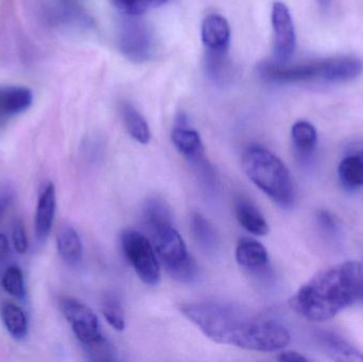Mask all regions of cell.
Wrapping results in <instances>:
<instances>
[{
  "label": "cell",
  "instance_id": "obj_1",
  "mask_svg": "<svg viewBox=\"0 0 363 362\" xmlns=\"http://www.w3.org/2000/svg\"><path fill=\"white\" fill-rule=\"evenodd\" d=\"M181 312L207 338L220 344L274 352L287 346L291 338L287 329L277 321L258 318L230 304H184Z\"/></svg>",
  "mask_w": 363,
  "mask_h": 362
},
{
  "label": "cell",
  "instance_id": "obj_2",
  "mask_svg": "<svg viewBox=\"0 0 363 362\" xmlns=\"http://www.w3.org/2000/svg\"><path fill=\"white\" fill-rule=\"evenodd\" d=\"M363 297V268L345 261L318 272L290 299L292 310L315 322L330 320Z\"/></svg>",
  "mask_w": 363,
  "mask_h": 362
},
{
  "label": "cell",
  "instance_id": "obj_3",
  "mask_svg": "<svg viewBox=\"0 0 363 362\" xmlns=\"http://www.w3.org/2000/svg\"><path fill=\"white\" fill-rule=\"evenodd\" d=\"M242 167L247 178L273 202L281 208H290L294 204V179L287 166L274 153L252 145L243 152Z\"/></svg>",
  "mask_w": 363,
  "mask_h": 362
},
{
  "label": "cell",
  "instance_id": "obj_4",
  "mask_svg": "<svg viewBox=\"0 0 363 362\" xmlns=\"http://www.w3.org/2000/svg\"><path fill=\"white\" fill-rule=\"evenodd\" d=\"M362 70V62L352 57H332L292 66L277 63H262L259 66L260 76L277 83L347 82L357 78Z\"/></svg>",
  "mask_w": 363,
  "mask_h": 362
},
{
  "label": "cell",
  "instance_id": "obj_5",
  "mask_svg": "<svg viewBox=\"0 0 363 362\" xmlns=\"http://www.w3.org/2000/svg\"><path fill=\"white\" fill-rule=\"evenodd\" d=\"M159 261L172 278L181 283H191L198 274L196 261L188 252L174 223H165L150 230Z\"/></svg>",
  "mask_w": 363,
  "mask_h": 362
},
{
  "label": "cell",
  "instance_id": "obj_6",
  "mask_svg": "<svg viewBox=\"0 0 363 362\" xmlns=\"http://www.w3.org/2000/svg\"><path fill=\"white\" fill-rule=\"evenodd\" d=\"M172 140L179 153L192 166L203 185L208 189L213 188L217 184L215 170L205 154L200 134L188 125L185 115L177 117Z\"/></svg>",
  "mask_w": 363,
  "mask_h": 362
},
{
  "label": "cell",
  "instance_id": "obj_7",
  "mask_svg": "<svg viewBox=\"0 0 363 362\" xmlns=\"http://www.w3.org/2000/svg\"><path fill=\"white\" fill-rule=\"evenodd\" d=\"M121 248L138 278L149 286H157L161 281V266L150 240L140 232L127 230L121 235Z\"/></svg>",
  "mask_w": 363,
  "mask_h": 362
},
{
  "label": "cell",
  "instance_id": "obj_8",
  "mask_svg": "<svg viewBox=\"0 0 363 362\" xmlns=\"http://www.w3.org/2000/svg\"><path fill=\"white\" fill-rule=\"evenodd\" d=\"M119 23L117 43L119 50L130 61L142 62L151 59L155 50V36L148 23L138 16H129Z\"/></svg>",
  "mask_w": 363,
  "mask_h": 362
},
{
  "label": "cell",
  "instance_id": "obj_9",
  "mask_svg": "<svg viewBox=\"0 0 363 362\" xmlns=\"http://www.w3.org/2000/svg\"><path fill=\"white\" fill-rule=\"evenodd\" d=\"M59 307L83 348L106 339L97 316L89 306L72 298H62Z\"/></svg>",
  "mask_w": 363,
  "mask_h": 362
},
{
  "label": "cell",
  "instance_id": "obj_10",
  "mask_svg": "<svg viewBox=\"0 0 363 362\" xmlns=\"http://www.w3.org/2000/svg\"><path fill=\"white\" fill-rule=\"evenodd\" d=\"M274 57L277 64H287L296 50V35L291 13L285 4L277 1L272 8Z\"/></svg>",
  "mask_w": 363,
  "mask_h": 362
},
{
  "label": "cell",
  "instance_id": "obj_11",
  "mask_svg": "<svg viewBox=\"0 0 363 362\" xmlns=\"http://www.w3.org/2000/svg\"><path fill=\"white\" fill-rule=\"evenodd\" d=\"M201 38L206 52L228 53L230 43V23L222 15H207L201 27Z\"/></svg>",
  "mask_w": 363,
  "mask_h": 362
},
{
  "label": "cell",
  "instance_id": "obj_12",
  "mask_svg": "<svg viewBox=\"0 0 363 362\" xmlns=\"http://www.w3.org/2000/svg\"><path fill=\"white\" fill-rule=\"evenodd\" d=\"M57 193L52 183H47L40 191L35 212V234L40 242L48 238L55 222Z\"/></svg>",
  "mask_w": 363,
  "mask_h": 362
},
{
  "label": "cell",
  "instance_id": "obj_13",
  "mask_svg": "<svg viewBox=\"0 0 363 362\" xmlns=\"http://www.w3.org/2000/svg\"><path fill=\"white\" fill-rule=\"evenodd\" d=\"M33 103V94L27 87L0 86V123L29 110Z\"/></svg>",
  "mask_w": 363,
  "mask_h": 362
},
{
  "label": "cell",
  "instance_id": "obj_14",
  "mask_svg": "<svg viewBox=\"0 0 363 362\" xmlns=\"http://www.w3.org/2000/svg\"><path fill=\"white\" fill-rule=\"evenodd\" d=\"M236 261L247 271H262L269 264L268 251L253 238H241L236 247Z\"/></svg>",
  "mask_w": 363,
  "mask_h": 362
},
{
  "label": "cell",
  "instance_id": "obj_15",
  "mask_svg": "<svg viewBox=\"0 0 363 362\" xmlns=\"http://www.w3.org/2000/svg\"><path fill=\"white\" fill-rule=\"evenodd\" d=\"M235 214L241 227L252 235L264 236L269 233V225L259 208L245 198H237Z\"/></svg>",
  "mask_w": 363,
  "mask_h": 362
},
{
  "label": "cell",
  "instance_id": "obj_16",
  "mask_svg": "<svg viewBox=\"0 0 363 362\" xmlns=\"http://www.w3.org/2000/svg\"><path fill=\"white\" fill-rule=\"evenodd\" d=\"M119 111L123 125L130 136L140 144H149L151 140L150 128L144 116L136 110L135 106L130 102L123 101Z\"/></svg>",
  "mask_w": 363,
  "mask_h": 362
},
{
  "label": "cell",
  "instance_id": "obj_17",
  "mask_svg": "<svg viewBox=\"0 0 363 362\" xmlns=\"http://www.w3.org/2000/svg\"><path fill=\"white\" fill-rule=\"evenodd\" d=\"M57 249L61 259L69 265H76L82 259V240L70 225H63L57 232Z\"/></svg>",
  "mask_w": 363,
  "mask_h": 362
},
{
  "label": "cell",
  "instance_id": "obj_18",
  "mask_svg": "<svg viewBox=\"0 0 363 362\" xmlns=\"http://www.w3.org/2000/svg\"><path fill=\"white\" fill-rule=\"evenodd\" d=\"M49 17L50 21L57 26L86 28L91 25V18L82 9L66 2L55 4L52 9H50Z\"/></svg>",
  "mask_w": 363,
  "mask_h": 362
},
{
  "label": "cell",
  "instance_id": "obj_19",
  "mask_svg": "<svg viewBox=\"0 0 363 362\" xmlns=\"http://www.w3.org/2000/svg\"><path fill=\"white\" fill-rule=\"evenodd\" d=\"M341 183L349 189L363 186V151L349 155L341 161L338 168Z\"/></svg>",
  "mask_w": 363,
  "mask_h": 362
},
{
  "label": "cell",
  "instance_id": "obj_20",
  "mask_svg": "<svg viewBox=\"0 0 363 362\" xmlns=\"http://www.w3.org/2000/svg\"><path fill=\"white\" fill-rule=\"evenodd\" d=\"M322 344L337 361L363 362V354L347 340L334 333H322Z\"/></svg>",
  "mask_w": 363,
  "mask_h": 362
},
{
  "label": "cell",
  "instance_id": "obj_21",
  "mask_svg": "<svg viewBox=\"0 0 363 362\" xmlns=\"http://www.w3.org/2000/svg\"><path fill=\"white\" fill-rule=\"evenodd\" d=\"M0 318L6 331L14 339L21 340L27 336V317L19 306L11 303L4 304L0 308Z\"/></svg>",
  "mask_w": 363,
  "mask_h": 362
},
{
  "label": "cell",
  "instance_id": "obj_22",
  "mask_svg": "<svg viewBox=\"0 0 363 362\" xmlns=\"http://www.w3.org/2000/svg\"><path fill=\"white\" fill-rule=\"evenodd\" d=\"M190 229L194 239L205 251H213L219 244L217 232L213 225L199 213H194L190 218Z\"/></svg>",
  "mask_w": 363,
  "mask_h": 362
},
{
  "label": "cell",
  "instance_id": "obj_23",
  "mask_svg": "<svg viewBox=\"0 0 363 362\" xmlns=\"http://www.w3.org/2000/svg\"><path fill=\"white\" fill-rule=\"evenodd\" d=\"M294 148L303 157L311 155L318 144V133L313 125L306 120L294 123L291 129Z\"/></svg>",
  "mask_w": 363,
  "mask_h": 362
},
{
  "label": "cell",
  "instance_id": "obj_24",
  "mask_svg": "<svg viewBox=\"0 0 363 362\" xmlns=\"http://www.w3.org/2000/svg\"><path fill=\"white\" fill-rule=\"evenodd\" d=\"M143 216L149 231L159 225L172 222L169 206L159 198H150L147 200L143 208Z\"/></svg>",
  "mask_w": 363,
  "mask_h": 362
},
{
  "label": "cell",
  "instance_id": "obj_25",
  "mask_svg": "<svg viewBox=\"0 0 363 362\" xmlns=\"http://www.w3.org/2000/svg\"><path fill=\"white\" fill-rule=\"evenodd\" d=\"M102 314L106 322L115 331L123 332L125 329V312L118 295L108 293L102 300Z\"/></svg>",
  "mask_w": 363,
  "mask_h": 362
},
{
  "label": "cell",
  "instance_id": "obj_26",
  "mask_svg": "<svg viewBox=\"0 0 363 362\" xmlns=\"http://www.w3.org/2000/svg\"><path fill=\"white\" fill-rule=\"evenodd\" d=\"M110 1L123 14L140 16L152 9L163 6L168 0H110Z\"/></svg>",
  "mask_w": 363,
  "mask_h": 362
},
{
  "label": "cell",
  "instance_id": "obj_27",
  "mask_svg": "<svg viewBox=\"0 0 363 362\" xmlns=\"http://www.w3.org/2000/svg\"><path fill=\"white\" fill-rule=\"evenodd\" d=\"M2 287L9 295L23 298L25 295V282L23 271L16 266H11L4 272L1 280Z\"/></svg>",
  "mask_w": 363,
  "mask_h": 362
},
{
  "label": "cell",
  "instance_id": "obj_28",
  "mask_svg": "<svg viewBox=\"0 0 363 362\" xmlns=\"http://www.w3.org/2000/svg\"><path fill=\"white\" fill-rule=\"evenodd\" d=\"M83 349L89 356V361L102 362L116 361V352L106 338L98 344Z\"/></svg>",
  "mask_w": 363,
  "mask_h": 362
},
{
  "label": "cell",
  "instance_id": "obj_29",
  "mask_svg": "<svg viewBox=\"0 0 363 362\" xmlns=\"http://www.w3.org/2000/svg\"><path fill=\"white\" fill-rule=\"evenodd\" d=\"M13 246L18 254H25L28 251V238L26 234L25 227L21 220H16L13 223L12 227Z\"/></svg>",
  "mask_w": 363,
  "mask_h": 362
},
{
  "label": "cell",
  "instance_id": "obj_30",
  "mask_svg": "<svg viewBox=\"0 0 363 362\" xmlns=\"http://www.w3.org/2000/svg\"><path fill=\"white\" fill-rule=\"evenodd\" d=\"M14 200V191L10 187L0 188V220L6 214Z\"/></svg>",
  "mask_w": 363,
  "mask_h": 362
},
{
  "label": "cell",
  "instance_id": "obj_31",
  "mask_svg": "<svg viewBox=\"0 0 363 362\" xmlns=\"http://www.w3.org/2000/svg\"><path fill=\"white\" fill-rule=\"evenodd\" d=\"M277 361L281 362H307L308 359L300 353L296 352V351H286V352H281L277 356Z\"/></svg>",
  "mask_w": 363,
  "mask_h": 362
},
{
  "label": "cell",
  "instance_id": "obj_32",
  "mask_svg": "<svg viewBox=\"0 0 363 362\" xmlns=\"http://www.w3.org/2000/svg\"><path fill=\"white\" fill-rule=\"evenodd\" d=\"M10 253V244L4 234H0V261H4Z\"/></svg>",
  "mask_w": 363,
  "mask_h": 362
},
{
  "label": "cell",
  "instance_id": "obj_33",
  "mask_svg": "<svg viewBox=\"0 0 363 362\" xmlns=\"http://www.w3.org/2000/svg\"><path fill=\"white\" fill-rule=\"evenodd\" d=\"M318 219H319L321 225H323V227H325V229H334V220H333L332 217L330 216V214H328V213L320 212L319 217H318Z\"/></svg>",
  "mask_w": 363,
  "mask_h": 362
},
{
  "label": "cell",
  "instance_id": "obj_34",
  "mask_svg": "<svg viewBox=\"0 0 363 362\" xmlns=\"http://www.w3.org/2000/svg\"><path fill=\"white\" fill-rule=\"evenodd\" d=\"M318 2H319L320 6H323V8H326V6H330L332 0H318Z\"/></svg>",
  "mask_w": 363,
  "mask_h": 362
}]
</instances>
